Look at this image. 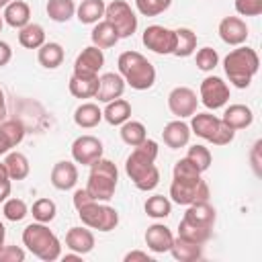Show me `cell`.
Returning a JSON list of instances; mask_svg holds the SVG:
<instances>
[{
  "label": "cell",
  "instance_id": "obj_1",
  "mask_svg": "<svg viewBox=\"0 0 262 262\" xmlns=\"http://www.w3.org/2000/svg\"><path fill=\"white\" fill-rule=\"evenodd\" d=\"M209 186L203 180L201 172L196 166L188 160L182 158L174 164L172 170V184H170V196L176 205H192L199 201H209Z\"/></svg>",
  "mask_w": 262,
  "mask_h": 262
},
{
  "label": "cell",
  "instance_id": "obj_2",
  "mask_svg": "<svg viewBox=\"0 0 262 262\" xmlns=\"http://www.w3.org/2000/svg\"><path fill=\"white\" fill-rule=\"evenodd\" d=\"M156 158H158V143L154 139H145L143 143L133 147V151L125 162L127 176L143 192L154 190L160 182V170L156 168Z\"/></svg>",
  "mask_w": 262,
  "mask_h": 262
},
{
  "label": "cell",
  "instance_id": "obj_3",
  "mask_svg": "<svg viewBox=\"0 0 262 262\" xmlns=\"http://www.w3.org/2000/svg\"><path fill=\"white\" fill-rule=\"evenodd\" d=\"M119 74L133 90H147L156 82V68L154 63L141 55L139 51H123L117 59Z\"/></svg>",
  "mask_w": 262,
  "mask_h": 262
},
{
  "label": "cell",
  "instance_id": "obj_4",
  "mask_svg": "<svg viewBox=\"0 0 262 262\" xmlns=\"http://www.w3.org/2000/svg\"><path fill=\"white\" fill-rule=\"evenodd\" d=\"M260 66L258 53L252 47H239L229 51L223 59V70L235 88H248Z\"/></svg>",
  "mask_w": 262,
  "mask_h": 262
},
{
  "label": "cell",
  "instance_id": "obj_5",
  "mask_svg": "<svg viewBox=\"0 0 262 262\" xmlns=\"http://www.w3.org/2000/svg\"><path fill=\"white\" fill-rule=\"evenodd\" d=\"M23 244L33 256L43 262H53L61 258V244L57 235L47 227V223H29L23 229Z\"/></svg>",
  "mask_w": 262,
  "mask_h": 262
},
{
  "label": "cell",
  "instance_id": "obj_6",
  "mask_svg": "<svg viewBox=\"0 0 262 262\" xmlns=\"http://www.w3.org/2000/svg\"><path fill=\"white\" fill-rule=\"evenodd\" d=\"M119 182V170L111 160L98 158L96 162L90 164V174H88V184L86 190L94 201L106 203L115 196V188Z\"/></svg>",
  "mask_w": 262,
  "mask_h": 262
},
{
  "label": "cell",
  "instance_id": "obj_7",
  "mask_svg": "<svg viewBox=\"0 0 262 262\" xmlns=\"http://www.w3.org/2000/svg\"><path fill=\"white\" fill-rule=\"evenodd\" d=\"M188 127H190V133H196L199 137L211 141L213 145H227L235 137V131L229 129L221 121V117H215L211 113H194Z\"/></svg>",
  "mask_w": 262,
  "mask_h": 262
},
{
  "label": "cell",
  "instance_id": "obj_8",
  "mask_svg": "<svg viewBox=\"0 0 262 262\" xmlns=\"http://www.w3.org/2000/svg\"><path fill=\"white\" fill-rule=\"evenodd\" d=\"M78 217L82 219V223L90 229H98V231H113L119 225V213L117 209L100 203V201H90L84 207L78 209Z\"/></svg>",
  "mask_w": 262,
  "mask_h": 262
},
{
  "label": "cell",
  "instance_id": "obj_9",
  "mask_svg": "<svg viewBox=\"0 0 262 262\" xmlns=\"http://www.w3.org/2000/svg\"><path fill=\"white\" fill-rule=\"evenodd\" d=\"M104 20L111 23L119 39H127L137 31V14L125 0H113L104 8Z\"/></svg>",
  "mask_w": 262,
  "mask_h": 262
},
{
  "label": "cell",
  "instance_id": "obj_10",
  "mask_svg": "<svg viewBox=\"0 0 262 262\" xmlns=\"http://www.w3.org/2000/svg\"><path fill=\"white\" fill-rule=\"evenodd\" d=\"M141 41L149 51L158 55H170L174 53V47H176V31L162 25H149L145 27Z\"/></svg>",
  "mask_w": 262,
  "mask_h": 262
},
{
  "label": "cell",
  "instance_id": "obj_11",
  "mask_svg": "<svg viewBox=\"0 0 262 262\" xmlns=\"http://www.w3.org/2000/svg\"><path fill=\"white\" fill-rule=\"evenodd\" d=\"M227 100H229V86L219 76H207L201 82V102L207 108L217 111L225 106Z\"/></svg>",
  "mask_w": 262,
  "mask_h": 262
},
{
  "label": "cell",
  "instance_id": "obj_12",
  "mask_svg": "<svg viewBox=\"0 0 262 262\" xmlns=\"http://www.w3.org/2000/svg\"><path fill=\"white\" fill-rule=\"evenodd\" d=\"M196 104H199L196 92L192 88H188V86H176L168 94V108L178 119L192 117L196 113Z\"/></svg>",
  "mask_w": 262,
  "mask_h": 262
},
{
  "label": "cell",
  "instance_id": "obj_13",
  "mask_svg": "<svg viewBox=\"0 0 262 262\" xmlns=\"http://www.w3.org/2000/svg\"><path fill=\"white\" fill-rule=\"evenodd\" d=\"M72 158L76 164L90 166L98 158H102V141L94 135H80L72 143Z\"/></svg>",
  "mask_w": 262,
  "mask_h": 262
},
{
  "label": "cell",
  "instance_id": "obj_14",
  "mask_svg": "<svg viewBox=\"0 0 262 262\" xmlns=\"http://www.w3.org/2000/svg\"><path fill=\"white\" fill-rule=\"evenodd\" d=\"M104 66V53L100 47L96 45H90V47H84L76 61H74V74L78 76H98L100 68Z\"/></svg>",
  "mask_w": 262,
  "mask_h": 262
},
{
  "label": "cell",
  "instance_id": "obj_15",
  "mask_svg": "<svg viewBox=\"0 0 262 262\" xmlns=\"http://www.w3.org/2000/svg\"><path fill=\"white\" fill-rule=\"evenodd\" d=\"M217 31H219L221 41L227 43V45H233V47L246 43V39H248V25L239 16H225V18H221Z\"/></svg>",
  "mask_w": 262,
  "mask_h": 262
},
{
  "label": "cell",
  "instance_id": "obj_16",
  "mask_svg": "<svg viewBox=\"0 0 262 262\" xmlns=\"http://www.w3.org/2000/svg\"><path fill=\"white\" fill-rule=\"evenodd\" d=\"M123 92H125V80L121 78V74L106 72L98 78V90L94 98H98V102H111L115 98H121Z\"/></svg>",
  "mask_w": 262,
  "mask_h": 262
},
{
  "label": "cell",
  "instance_id": "obj_17",
  "mask_svg": "<svg viewBox=\"0 0 262 262\" xmlns=\"http://www.w3.org/2000/svg\"><path fill=\"white\" fill-rule=\"evenodd\" d=\"M78 182V168L70 160H61L51 168V184L57 190H70Z\"/></svg>",
  "mask_w": 262,
  "mask_h": 262
},
{
  "label": "cell",
  "instance_id": "obj_18",
  "mask_svg": "<svg viewBox=\"0 0 262 262\" xmlns=\"http://www.w3.org/2000/svg\"><path fill=\"white\" fill-rule=\"evenodd\" d=\"M182 219L188 221V223H194L199 227L213 229L215 219H217V213H215L213 205H209V201H199V203L188 205V209H186V213H184Z\"/></svg>",
  "mask_w": 262,
  "mask_h": 262
},
{
  "label": "cell",
  "instance_id": "obj_19",
  "mask_svg": "<svg viewBox=\"0 0 262 262\" xmlns=\"http://www.w3.org/2000/svg\"><path fill=\"white\" fill-rule=\"evenodd\" d=\"M174 242V235L170 231V227H166L164 223H154L147 227L145 231V244L151 252L156 254H164V252H170V246Z\"/></svg>",
  "mask_w": 262,
  "mask_h": 262
},
{
  "label": "cell",
  "instance_id": "obj_20",
  "mask_svg": "<svg viewBox=\"0 0 262 262\" xmlns=\"http://www.w3.org/2000/svg\"><path fill=\"white\" fill-rule=\"evenodd\" d=\"M66 246L68 250L84 256L94 248V233L86 227H70L66 233Z\"/></svg>",
  "mask_w": 262,
  "mask_h": 262
},
{
  "label": "cell",
  "instance_id": "obj_21",
  "mask_svg": "<svg viewBox=\"0 0 262 262\" xmlns=\"http://www.w3.org/2000/svg\"><path fill=\"white\" fill-rule=\"evenodd\" d=\"M162 137H164V143L172 149H178V147H184L190 139V127L182 121V119H176V121H170L164 131H162Z\"/></svg>",
  "mask_w": 262,
  "mask_h": 262
},
{
  "label": "cell",
  "instance_id": "obj_22",
  "mask_svg": "<svg viewBox=\"0 0 262 262\" xmlns=\"http://www.w3.org/2000/svg\"><path fill=\"white\" fill-rule=\"evenodd\" d=\"M4 23L10 25L12 29H23L25 25L31 23V8L25 0H10L4 6V14H2Z\"/></svg>",
  "mask_w": 262,
  "mask_h": 262
},
{
  "label": "cell",
  "instance_id": "obj_23",
  "mask_svg": "<svg viewBox=\"0 0 262 262\" xmlns=\"http://www.w3.org/2000/svg\"><path fill=\"white\" fill-rule=\"evenodd\" d=\"M221 121H223L229 129L237 131V129H246V127H250L252 121H254V115H252L250 106H246V104H229V106L225 108Z\"/></svg>",
  "mask_w": 262,
  "mask_h": 262
},
{
  "label": "cell",
  "instance_id": "obj_24",
  "mask_svg": "<svg viewBox=\"0 0 262 262\" xmlns=\"http://www.w3.org/2000/svg\"><path fill=\"white\" fill-rule=\"evenodd\" d=\"M68 88H70V94L76 96V98H94V94L98 90V76L72 74Z\"/></svg>",
  "mask_w": 262,
  "mask_h": 262
},
{
  "label": "cell",
  "instance_id": "obj_25",
  "mask_svg": "<svg viewBox=\"0 0 262 262\" xmlns=\"http://www.w3.org/2000/svg\"><path fill=\"white\" fill-rule=\"evenodd\" d=\"M102 119L108 125H123L125 121L131 119V104L125 98H115L106 102V108L102 111Z\"/></svg>",
  "mask_w": 262,
  "mask_h": 262
},
{
  "label": "cell",
  "instance_id": "obj_26",
  "mask_svg": "<svg viewBox=\"0 0 262 262\" xmlns=\"http://www.w3.org/2000/svg\"><path fill=\"white\" fill-rule=\"evenodd\" d=\"M102 121V111L94 102H82L74 111V123L82 129H92Z\"/></svg>",
  "mask_w": 262,
  "mask_h": 262
},
{
  "label": "cell",
  "instance_id": "obj_27",
  "mask_svg": "<svg viewBox=\"0 0 262 262\" xmlns=\"http://www.w3.org/2000/svg\"><path fill=\"white\" fill-rule=\"evenodd\" d=\"M170 254L180 262H194L203 256V246L192 244V242L182 239V237H174V242L170 246Z\"/></svg>",
  "mask_w": 262,
  "mask_h": 262
},
{
  "label": "cell",
  "instance_id": "obj_28",
  "mask_svg": "<svg viewBox=\"0 0 262 262\" xmlns=\"http://www.w3.org/2000/svg\"><path fill=\"white\" fill-rule=\"evenodd\" d=\"M90 39H92V45L100 47V49H108L113 45L119 43V35L115 31V27L106 20H98L90 33Z\"/></svg>",
  "mask_w": 262,
  "mask_h": 262
},
{
  "label": "cell",
  "instance_id": "obj_29",
  "mask_svg": "<svg viewBox=\"0 0 262 262\" xmlns=\"http://www.w3.org/2000/svg\"><path fill=\"white\" fill-rule=\"evenodd\" d=\"M37 59H39V63L43 68L55 70V68H59L63 63V47L59 43H55V41H49V43L45 41L37 51Z\"/></svg>",
  "mask_w": 262,
  "mask_h": 262
},
{
  "label": "cell",
  "instance_id": "obj_30",
  "mask_svg": "<svg viewBox=\"0 0 262 262\" xmlns=\"http://www.w3.org/2000/svg\"><path fill=\"white\" fill-rule=\"evenodd\" d=\"M104 0H82L80 6L76 8L78 20L82 25H96L102 16H104Z\"/></svg>",
  "mask_w": 262,
  "mask_h": 262
},
{
  "label": "cell",
  "instance_id": "obj_31",
  "mask_svg": "<svg viewBox=\"0 0 262 262\" xmlns=\"http://www.w3.org/2000/svg\"><path fill=\"white\" fill-rule=\"evenodd\" d=\"M18 43L25 49H39L45 43V29L37 23H29L18 29Z\"/></svg>",
  "mask_w": 262,
  "mask_h": 262
},
{
  "label": "cell",
  "instance_id": "obj_32",
  "mask_svg": "<svg viewBox=\"0 0 262 262\" xmlns=\"http://www.w3.org/2000/svg\"><path fill=\"white\" fill-rule=\"evenodd\" d=\"M4 166H6V172L10 176V180H25L31 172V166H29V160L25 154L20 151H10L4 160Z\"/></svg>",
  "mask_w": 262,
  "mask_h": 262
},
{
  "label": "cell",
  "instance_id": "obj_33",
  "mask_svg": "<svg viewBox=\"0 0 262 262\" xmlns=\"http://www.w3.org/2000/svg\"><path fill=\"white\" fill-rule=\"evenodd\" d=\"M47 16L55 23H68L76 14V4L74 0H47Z\"/></svg>",
  "mask_w": 262,
  "mask_h": 262
},
{
  "label": "cell",
  "instance_id": "obj_34",
  "mask_svg": "<svg viewBox=\"0 0 262 262\" xmlns=\"http://www.w3.org/2000/svg\"><path fill=\"white\" fill-rule=\"evenodd\" d=\"M196 49V33L186 29V27H180L176 29V47H174V53L176 57H188L192 55Z\"/></svg>",
  "mask_w": 262,
  "mask_h": 262
},
{
  "label": "cell",
  "instance_id": "obj_35",
  "mask_svg": "<svg viewBox=\"0 0 262 262\" xmlns=\"http://www.w3.org/2000/svg\"><path fill=\"white\" fill-rule=\"evenodd\" d=\"M211 235H213V229H207V227H199V225H194V223H188V221H180L178 223V237H182V239H188V242H192V244H207L209 239H211Z\"/></svg>",
  "mask_w": 262,
  "mask_h": 262
},
{
  "label": "cell",
  "instance_id": "obj_36",
  "mask_svg": "<svg viewBox=\"0 0 262 262\" xmlns=\"http://www.w3.org/2000/svg\"><path fill=\"white\" fill-rule=\"evenodd\" d=\"M0 137L12 149V147H16L25 139V125L20 121H16V119H8V121L4 119L0 123Z\"/></svg>",
  "mask_w": 262,
  "mask_h": 262
},
{
  "label": "cell",
  "instance_id": "obj_37",
  "mask_svg": "<svg viewBox=\"0 0 262 262\" xmlns=\"http://www.w3.org/2000/svg\"><path fill=\"white\" fill-rule=\"evenodd\" d=\"M121 139L131 145V147H137L139 143H143L147 139V133H145V125L139 123V121H125L121 125Z\"/></svg>",
  "mask_w": 262,
  "mask_h": 262
},
{
  "label": "cell",
  "instance_id": "obj_38",
  "mask_svg": "<svg viewBox=\"0 0 262 262\" xmlns=\"http://www.w3.org/2000/svg\"><path fill=\"white\" fill-rule=\"evenodd\" d=\"M143 209H145V213H147L149 217H154V219H164V217H168V215L172 213V203H170V199L164 196V194H154V196H149V199L145 201Z\"/></svg>",
  "mask_w": 262,
  "mask_h": 262
},
{
  "label": "cell",
  "instance_id": "obj_39",
  "mask_svg": "<svg viewBox=\"0 0 262 262\" xmlns=\"http://www.w3.org/2000/svg\"><path fill=\"white\" fill-rule=\"evenodd\" d=\"M186 158L196 166V170L203 174L205 170H209L211 168V162H213V156H211V151H209V147H205V145H190L188 147V154H186Z\"/></svg>",
  "mask_w": 262,
  "mask_h": 262
},
{
  "label": "cell",
  "instance_id": "obj_40",
  "mask_svg": "<svg viewBox=\"0 0 262 262\" xmlns=\"http://www.w3.org/2000/svg\"><path fill=\"white\" fill-rule=\"evenodd\" d=\"M55 213H57V207L51 199H39L33 203V217L39 221V223H49L55 219Z\"/></svg>",
  "mask_w": 262,
  "mask_h": 262
},
{
  "label": "cell",
  "instance_id": "obj_41",
  "mask_svg": "<svg viewBox=\"0 0 262 262\" xmlns=\"http://www.w3.org/2000/svg\"><path fill=\"white\" fill-rule=\"evenodd\" d=\"M2 213L8 221H20L27 217L29 213V207L23 199H6L4 201V207H2Z\"/></svg>",
  "mask_w": 262,
  "mask_h": 262
},
{
  "label": "cell",
  "instance_id": "obj_42",
  "mask_svg": "<svg viewBox=\"0 0 262 262\" xmlns=\"http://www.w3.org/2000/svg\"><path fill=\"white\" fill-rule=\"evenodd\" d=\"M170 4L172 0H135V6L143 16H158L164 10H168Z\"/></svg>",
  "mask_w": 262,
  "mask_h": 262
},
{
  "label": "cell",
  "instance_id": "obj_43",
  "mask_svg": "<svg viewBox=\"0 0 262 262\" xmlns=\"http://www.w3.org/2000/svg\"><path fill=\"white\" fill-rule=\"evenodd\" d=\"M194 61H196V68H199V70L211 72V70H215V66L219 63V55H217V51H215L213 47H203V49L196 51Z\"/></svg>",
  "mask_w": 262,
  "mask_h": 262
},
{
  "label": "cell",
  "instance_id": "obj_44",
  "mask_svg": "<svg viewBox=\"0 0 262 262\" xmlns=\"http://www.w3.org/2000/svg\"><path fill=\"white\" fill-rule=\"evenodd\" d=\"M235 10L242 16H258L262 12V0H235Z\"/></svg>",
  "mask_w": 262,
  "mask_h": 262
},
{
  "label": "cell",
  "instance_id": "obj_45",
  "mask_svg": "<svg viewBox=\"0 0 262 262\" xmlns=\"http://www.w3.org/2000/svg\"><path fill=\"white\" fill-rule=\"evenodd\" d=\"M25 250L18 246H4L0 252V262H23L25 260Z\"/></svg>",
  "mask_w": 262,
  "mask_h": 262
},
{
  "label": "cell",
  "instance_id": "obj_46",
  "mask_svg": "<svg viewBox=\"0 0 262 262\" xmlns=\"http://www.w3.org/2000/svg\"><path fill=\"white\" fill-rule=\"evenodd\" d=\"M10 188H12L10 176H8V172H6L4 162H0V203H4V201L10 196Z\"/></svg>",
  "mask_w": 262,
  "mask_h": 262
},
{
  "label": "cell",
  "instance_id": "obj_47",
  "mask_svg": "<svg viewBox=\"0 0 262 262\" xmlns=\"http://www.w3.org/2000/svg\"><path fill=\"white\" fill-rule=\"evenodd\" d=\"M90 201H94V199L90 196V192H88L86 188H78V190L74 192V207H76V211H78L80 207H84L86 203H90Z\"/></svg>",
  "mask_w": 262,
  "mask_h": 262
},
{
  "label": "cell",
  "instance_id": "obj_48",
  "mask_svg": "<svg viewBox=\"0 0 262 262\" xmlns=\"http://www.w3.org/2000/svg\"><path fill=\"white\" fill-rule=\"evenodd\" d=\"M12 59V49L6 41H0V68H4Z\"/></svg>",
  "mask_w": 262,
  "mask_h": 262
},
{
  "label": "cell",
  "instance_id": "obj_49",
  "mask_svg": "<svg viewBox=\"0 0 262 262\" xmlns=\"http://www.w3.org/2000/svg\"><path fill=\"white\" fill-rule=\"evenodd\" d=\"M135 260H141V262H149L151 258L145 254V252H139V250H133L125 256V262H135Z\"/></svg>",
  "mask_w": 262,
  "mask_h": 262
},
{
  "label": "cell",
  "instance_id": "obj_50",
  "mask_svg": "<svg viewBox=\"0 0 262 262\" xmlns=\"http://www.w3.org/2000/svg\"><path fill=\"white\" fill-rule=\"evenodd\" d=\"M260 145H262V141H256V145H254V151H252L254 168H256V172H258V174H260V162H258V149H260Z\"/></svg>",
  "mask_w": 262,
  "mask_h": 262
},
{
  "label": "cell",
  "instance_id": "obj_51",
  "mask_svg": "<svg viewBox=\"0 0 262 262\" xmlns=\"http://www.w3.org/2000/svg\"><path fill=\"white\" fill-rule=\"evenodd\" d=\"M6 119V98H4V92L0 88V123Z\"/></svg>",
  "mask_w": 262,
  "mask_h": 262
},
{
  "label": "cell",
  "instance_id": "obj_52",
  "mask_svg": "<svg viewBox=\"0 0 262 262\" xmlns=\"http://www.w3.org/2000/svg\"><path fill=\"white\" fill-rule=\"evenodd\" d=\"M4 239H6V227H4L2 221H0V252H2V248H4Z\"/></svg>",
  "mask_w": 262,
  "mask_h": 262
},
{
  "label": "cell",
  "instance_id": "obj_53",
  "mask_svg": "<svg viewBox=\"0 0 262 262\" xmlns=\"http://www.w3.org/2000/svg\"><path fill=\"white\" fill-rule=\"evenodd\" d=\"M70 260H82V256H80V254H76V252L66 254V256H63V262H70Z\"/></svg>",
  "mask_w": 262,
  "mask_h": 262
},
{
  "label": "cell",
  "instance_id": "obj_54",
  "mask_svg": "<svg viewBox=\"0 0 262 262\" xmlns=\"http://www.w3.org/2000/svg\"><path fill=\"white\" fill-rule=\"evenodd\" d=\"M8 151H10V147H8V145H6V141L0 137V156H2V154H8Z\"/></svg>",
  "mask_w": 262,
  "mask_h": 262
},
{
  "label": "cell",
  "instance_id": "obj_55",
  "mask_svg": "<svg viewBox=\"0 0 262 262\" xmlns=\"http://www.w3.org/2000/svg\"><path fill=\"white\" fill-rule=\"evenodd\" d=\"M8 2H10V0H0V8H4V6L8 4Z\"/></svg>",
  "mask_w": 262,
  "mask_h": 262
},
{
  "label": "cell",
  "instance_id": "obj_56",
  "mask_svg": "<svg viewBox=\"0 0 262 262\" xmlns=\"http://www.w3.org/2000/svg\"><path fill=\"white\" fill-rule=\"evenodd\" d=\"M2 27H4V18L0 16V31H2Z\"/></svg>",
  "mask_w": 262,
  "mask_h": 262
}]
</instances>
